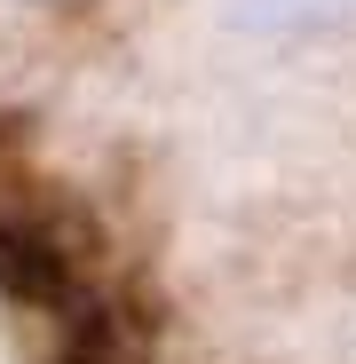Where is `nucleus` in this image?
<instances>
[{
  "mask_svg": "<svg viewBox=\"0 0 356 364\" xmlns=\"http://www.w3.org/2000/svg\"><path fill=\"white\" fill-rule=\"evenodd\" d=\"M222 16L237 32H325L356 24V0H222Z\"/></svg>",
  "mask_w": 356,
  "mask_h": 364,
  "instance_id": "obj_1",
  "label": "nucleus"
}]
</instances>
